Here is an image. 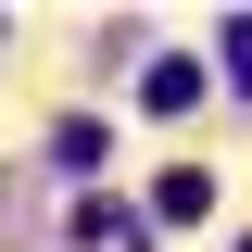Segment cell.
<instances>
[{"instance_id": "obj_3", "label": "cell", "mask_w": 252, "mask_h": 252, "mask_svg": "<svg viewBox=\"0 0 252 252\" xmlns=\"http://www.w3.org/2000/svg\"><path fill=\"white\" fill-rule=\"evenodd\" d=\"M227 76H240V89H252V13H240V26H227Z\"/></svg>"}, {"instance_id": "obj_1", "label": "cell", "mask_w": 252, "mask_h": 252, "mask_svg": "<svg viewBox=\"0 0 252 252\" xmlns=\"http://www.w3.org/2000/svg\"><path fill=\"white\" fill-rule=\"evenodd\" d=\"M152 215L164 227H202V215H215V177H202V164H164V177H152Z\"/></svg>"}, {"instance_id": "obj_2", "label": "cell", "mask_w": 252, "mask_h": 252, "mask_svg": "<svg viewBox=\"0 0 252 252\" xmlns=\"http://www.w3.org/2000/svg\"><path fill=\"white\" fill-rule=\"evenodd\" d=\"M139 101H152V114H189V101H202V63H189V51L152 63V76H139Z\"/></svg>"}]
</instances>
